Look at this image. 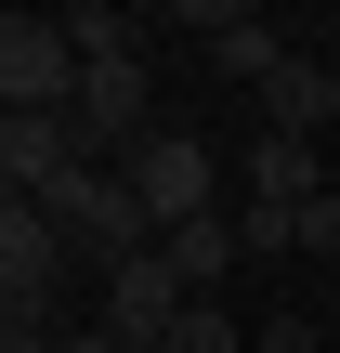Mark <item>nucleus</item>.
I'll use <instances>...</instances> for the list:
<instances>
[{
	"mask_svg": "<svg viewBox=\"0 0 340 353\" xmlns=\"http://www.w3.org/2000/svg\"><path fill=\"white\" fill-rule=\"evenodd\" d=\"M26 210H52V236H66V249H92L105 275L157 249V223H144V196H131V170H105V157H92V170H66L52 196H26Z\"/></svg>",
	"mask_w": 340,
	"mask_h": 353,
	"instance_id": "f257e3e1",
	"label": "nucleus"
},
{
	"mask_svg": "<svg viewBox=\"0 0 340 353\" xmlns=\"http://www.w3.org/2000/svg\"><path fill=\"white\" fill-rule=\"evenodd\" d=\"M79 105V39L52 13H0V118H66Z\"/></svg>",
	"mask_w": 340,
	"mask_h": 353,
	"instance_id": "f03ea898",
	"label": "nucleus"
},
{
	"mask_svg": "<svg viewBox=\"0 0 340 353\" xmlns=\"http://www.w3.org/2000/svg\"><path fill=\"white\" fill-rule=\"evenodd\" d=\"M131 196H144V223H157V236H183V223H210V210H223V157H210L197 131H144Z\"/></svg>",
	"mask_w": 340,
	"mask_h": 353,
	"instance_id": "7ed1b4c3",
	"label": "nucleus"
},
{
	"mask_svg": "<svg viewBox=\"0 0 340 353\" xmlns=\"http://www.w3.org/2000/svg\"><path fill=\"white\" fill-rule=\"evenodd\" d=\"M66 262H79V249L52 236V210H26V196H13V210H0V301H13L26 327H52V288H66Z\"/></svg>",
	"mask_w": 340,
	"mask_h": 353,
	"instance_id": "20e7f679",
	"label": "nucleus"
},
{
	"mask_svg": "<svg viewBox=\"0 0 340 353\" xmlns=\"http://www.w3.org/2000/svg\"><path fill=\"white\" fill-rule=\"evenodd\" d=\"M170 327H183V275L144 249V262H118L105 275V341H131V353H170Z\"/></svg>",
	"mask_w": 340,
	"mask_h": 353,
	"instance_id": "39448f33",
	"label": "nucleus"
},
{
	"mask_svg": "<svg viewBox=\"0 0 340 353\" xmlns=\"http://www.w3.org/2000/svg\"><path fill=\"white\" fill-rule=\"evenodd\" d=\"M66 170H92L79 118H0V183H13V196H52Z\"/></svg>",
	"mask_w": 340,
	"mask_h": 353,
	"instance_id": "423d86ee",
	"label": "nucleus"
},
{
	"mask_svg": "<svg viewBox=\"0 0 340 353\" xmlns=\"http://www.w3.org/2000/svg\"><path fill=\"white\" fill-rule=\"evenodd\" d=\"M262 118H275V131H301V144L340 131V65H328V52H288V65L262 79Z\"/></svg>",
	"mask_w": 340,
	"mask_h": 353,
	"instance_id": "0eeeda50",
	"label": "nucleus"
},
{
	"mask_svg": "<svg viewBox=\"0 0 340 353\" xmlns=\"http://www.w3.org/2000/svg\"><path fill=\"white\" fill-rule=\"evenodd\" d=\"M183 26H210V65H223V79H249V92H262V79L288 65V39H275L262 13H223V0H183Z\"/></svg>",
	"mask_w": 340,
	"mask_h": 353,
	"instance_id": "6e6552de",
	"label": "nucleus"
},
{
	"mask_svg": "<svg viewBox=\"0 0 340 353\" xmlns=\"http://www.w3.org/2000/svg\"><path fill=\"white\" fill-rule=\"evenodd\" d=\"M249 196H262V210H314V196H328V157H314L301 131H262V144H249Z\"/></svg>",
	"mask_w": 340,
	"mask_h": 353,
	"instance_id": "1a4fd4ad",
	"label": "nucleus"
},
{
	"mask_svg": "<svg viewBox=\"0 0 340 353\" xmlns=\"http://www.w3.org/2000/svg\"><path fill=\"white\" fill-rule=\"evenodd\" d=\"M157 262L183 275V301H210V288H223V275L249 262V249H236V210H210V223H183V236H157Z\"/></svg>",
	"mask_w": 340,
	"mask_h": 353,
	"instance_id": "9d476101",
	"label": "nucleus"
},
{
	"mask_svg": "<svg viewBox=\"0 0 340 353\" xmlns=\"http://www.w3.org/2000/svg\"><path fill=\"white\" fill-rule=\"evenodd\" d=\"M52 26H66V39H79V65H105V52H144V39H131V13H118V0H66V13H52Z\"/></svg>",
	"mask_w": 340,
	"mask_h": 353,
	"instance_id": "9b49d317",
	"label": "nucleus"
},
{
	"mask_svg": "<svg viewBox=\"0 0 340 353\" xmlns=\"http://www.w3.org/2000/svg\"><path fill=\"white\" fill-rule=\"evenodd\" d=\"M236 249H249V262H288V249H301V210H262V196H236Z\"/></svg>",
	"mask_w": 340,
	"mask_h": 353,
	"instance_id": "f8f14e48",
	"label": "nucleus"
},
{
	"mask_svg": "<svg viewBox=\"0 0 340 353\" xmlns=\"http://www.w3.org/2000/svg\"><path fill=\"white\" fill-rule=\"evenodd\" d=\"M170 353H262V341H236V314H223V301H183V327H170Z\"/></svg>",
	"mask_w": 340,
	"mask_h": 353,
	"instance_id": "ddd939ff",
	"label": "nucleus"
},
{
	"mask_svg": "<svg viewBox=\"0 0 340 353\" xmlns=\"http://www.w3.org/2000/svg\"><path fill=\"white\" fill-rule=\"evenodd\" d=\"M262 353H328V341H314V314H275V327H262Z\"/></svg>",
	"mask_w": 340,
	"mask_h": 353,
	"instance_id": "4468645a",
	"label": "nucleus"
},
{
	"mask_svg": "<svg viewBox=\"0 0 340 353\" xmlns=\"http://www.w3.org/2000/svg\"><path fill=\"white\" fill-rule=\"evenodd\" d=\"M301 249H340V183L314 196V210H301Z\"/></svg>",
	"mask_w": 340,
	"mask_h": 353,
	"instance_id": "2eb2a0df",
	"label": "nucleus"
},
{
	"mask_svg": "<svg viewBox=\"0 0 340 353\" xmlns=\"http://www.w3.org/2000/svg\"><path fill=\"white\" fill-rule=\"evenodd\" d=\"M0 353H66V341H52V327H26V314H13V327H0Z\"/></svg>",
	"mask_w": 340,
	"mask_h": 353,
	"instance_id": "dca6fc26",
	"label": "nucleus"
},
{
	"mask_svg": "<svg viewBox=\"0 0 340 353\" xmlns=\"http://www.w3.org/2000/svg\"><path fill=\"white\" fill-rule=\"evenodd\" d=\"M328 65H340V13H328Z\"/></svg>",
	"mask_w": 340,
	"mask_h": 353,
	"instance_id": "f3484780",
	"label": "nucleus"
}]
</instances>
